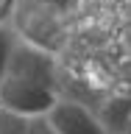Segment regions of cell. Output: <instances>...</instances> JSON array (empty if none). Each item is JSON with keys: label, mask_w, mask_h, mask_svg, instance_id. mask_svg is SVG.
<instances>
[{"label": "cell", "mask_w": 131, "mask_h": 134, "mask_svg": "<svg viewBox=\"0 0 131 134\" xmlns=\"http://www.w3.org/2000/svg\"><path fill=\"white\" fill-rule=\"evenodd\" d=\"M59 100L56 56L17 39L8 67L0 78V109L20 117H42Z\"/></svg>", "instance_id": "cell-1"}, {"label": "cell", "mask_w": 131, "mask_h": 134, "mask_svg": "<svg viewBox=\"0 0 131 134\" xmlns=\"http://www.w3.org/2000/svg\"><path fill=\"white\" fill-rule=\"evenodd\" d=\"M14 36L31 48L59 56L70 42V17L42 0H17L14 14L8 20Z\"/></svg>", "instance_id": "cell-2"}, {"label": "cell", "mask_w": 131, "mask_h": 134, "mask_svg": "<svg viewBox=\"0 0 131 134\" xmlns=\"http://www.w3.org/2000/svg\"><path fill=\"white\" fill-rule=\"evenodd\" d=\"M45 120L56 129V134H103L95 112L70 98H59L45 115Z\"/></svg>", "instance_id": "cell-3"}, {"label": "cell", "mask_w": 131, "mask_h": 134, "mask_svg": "<svg viewBox=\"0 0 131 134\" xmlns=\"http://www.w3.org/2000/svg\"><path fill=\"white\" fill-rule=\"evenodd\" d=\"M95 117H98L103 134H126L131 120V95L117 92V95L106 98L100 112H95Z\"/></svg>", "instance_id": "cell-4"}, {"label": "cell", "mask_w": 131, "mask_h": 134, "mask_svg": "<svg viewBox=\"0 0 131 134\" xmlns=\"http://www.w3.org/2000/svg\"><path fill=\"white\" fill-rule=\"evenodd\" d=\"M0 134H28V117L0 109Z\"/></svg>", "instance_id": "cell-5"}, {"label": "cell", "mask_w": 131, "mask_h": 134, "mask_svg": "<svg viewBox=\"0 0 131 134\" xmlns=\"http://www.w3.org/2000/svg\"><path fill=\"white\" fill-rule=\"evenodd\" d=\"M14 45H17L14 31L8 25H0V78H3V73H6V67H8V59H11Z\"/></svg>", "instance_id": "cell-6"}, {"label": "cell", "mask_w": 131, "mask_h": 134, "mask_svg": "<svg viewBox=\"0 0 131 134\" xmlns=\"http://www.w3.org/2000/svg\"><path fill=\"white\" fill-rule=\"evenodd\" d=\"M42 3H48V6L59 8V11H61V14H67V17H73L75 11H78V6H81L84 0H42Z\"/></svg>", "instance_id": "cell-7"}, {"label": "cell", "mask_w": 131, "mask_h": 134, "mask_svg": "<svg viewBox=\"0 0 131 134\" xmlns=\"http://www.w3.org/2000/svg\"><path fill=\"white\" fill-rule=\"evenodd\" d=\"M28 134H56V129L42 115V117H31V120H28Z\"/></svg>", "instance_id": "cell-8"}, {"label": "cell", "mask_w": 131, "mask_h": 134, "mask_svg": "<svg viewBox=\"0 0 131 134\" xmlns=\"http://www.w3.org/2000/svg\"><path fill=\"white\" fill-rule=\"evenodd\" d=\"M14 6H17V0H0V25H8L11 14H14Z\"/></svg>", "instance_id": "cell-9"}, {"label": "cell", "mask_w": 131, "mask_h": 134, "mask_svg": "<svg viewBox=\"0 0 131 134\" xmlns=\"http://www.w3.org/2000/svg\"><path fill=\"white\" fill-rule=\"evenodd\" d=\"M126 134H131V120H128V131H126Z\"/></svg>", "instance_id": "cell-10"}]
</instances>
